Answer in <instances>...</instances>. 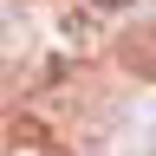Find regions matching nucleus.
I'll return each mask as SVG.
<instances>
[{"instance_id": "f257e3e1", "label": "nucleus", "mask_w": 156, "mask_h": 156, "mask_svg": "<svg viewBox=\"0 0 156 156\" xmlns=\"http://www.w3.org/2000/svg\"><path fill=\"white\" fill-rule=\"evenodd\" d=\"M91 7H104V13H117V7H130V0H91Z\"/></svg>"}]
</instances>
